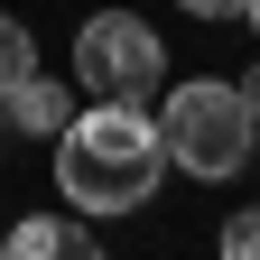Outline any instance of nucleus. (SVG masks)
I'll list each match as a JSON object with an SVG mask.
<instances>
[{"label": "nucleus", "instance_id": "7", "mask_svg": "<svg viewBox=\"0 0 260 260\" xmlns=\"http://www.w3.org/2000/svg\"><path fill=\"white\" fill-rule=\"evenodd\" d=\"M223 260H260V205L223 223Z\"/></svg>", "mask_w": 260, "mask_h": 260}, {"label": "nucleus", "instance_id": "10", "mask_svg": "<svg viewBox=\"0 0 260 260\" xmlns=\"http://www.w3.org/2000/svg\"><path fill=\"white\" fill-rule=\"evenodd\" d=\"M242 19H251V38H260V0H242Z\"/></svg>", "mask_w": 260, "mask_h": 260}, {"label": "nucleus", "instance_id": "5", "mask_svg": "<svg viewBox=\"0 0 260 260\" xmlns=\"http://www.w3.org/2000/svg\"><path fill=\"white\" fill-rule=\"evenodd\" d=\"M0 103H10V130H28V140H56V130L75 121V93H65V84H47V75H28V84H10Z\"/></svg>", "mask_w": 260, "mask_h": 260}, {"label": "nucleus", "instance_id": "9", "mask_svg": "<svg viewBox=\"0 0 260 260\" xmlns=\"http://www.w3.org/2000/svg\"><path fill=\"white\" fill-rule=\"evenodd\" d=\"M233 93H242V112H251V121H260V65H251V75H242V84H233Z\"/></svg>", "mask_w": 260, "mask_h": 260}, {"label": "nucleus", "instance_id": "8", "mask_svg": "<svg viewBox=\"0 0 260 260\" xmlns=\"http://www.w3.org/2000/svg\"><path fill=\"white\" fill-rule=\"evenodd\" d=\"M177 10H186V19H233L242 0H177Z\"/></svg>", "mask_w": 260, "mask_h": 260}, {"label": "nucleus", "instance_id": "2", "mask_svg": "<svg viewBox=\"0 0 260 260\" xmlns=\"http://www.w3.org/2000/svg\"><path fill=\"white\" fill-rule=\"evenodd\" d=\"M158 149H168V168H186V177H233L242 158H251V112H242V93L214 84V75L177 84L168 112H158Z\"/></svg>", "mask_w": 260, "mask_h": 260}, {"label": "nucleus", "instance_id": "6", "mask_svg": "<svg viewBox=\"0 0 260 260\" xmlns=\"http://www.w3.org/2000/svg\"><path fill=\"white\" fill-rule=\"evenodd\" d=\"M28 75H38V47H28V28L0 10V93H10V84H28Z\"/></svg>", "mask_w": 260, "mask_h": 260}, {"label": "nucleus", "instance_id": "4", "mask_svg": "<svg viewBox=\"0 0 260 260\" xmlns=\"http://www.w3.org/2000/svg\"><path fill=\"white\" fill-rule=\"evenodd\" d=\"M0 251H10V260H103V242H93L84 223H65V214H28V223H10Z\"/></svg>", "mask_w": 260, "mask_h": 260}, {"label": "nucleus", "instance_id": "1", "mask_svg": "<svg viewBox=\"0 0 260 260\" xmlns=\"http://www.w3.org/2000/svg\"><path fill=\"white\" fill-rule=\"evenodd\" d=\"M158 177H168V149H158V121L140 103H103V112H75L56 130V186H65V205H84V214L149 205Z\"/></svg>", "mask_w": 260, "mask_h": 260}, {"label": "nucleus", "instance_id": "3", "mask_svg": "<svg viewBox=\"0 0 260 260\" xmlns=\"http://www.w3.org/2000/svg\"><path fill=\"white\" fill-rule=\"evenodd\" d=\"M158 65H168V38H158L149 19H130V10H93V19L75 28V75L103 93V103L158 93Z\"/></svg>", "mask_w": 260, "mask_h": 260}, {"label": "nucleus", "instance_id": "11", "mask_svg": "<svg viewBox=\"0 0 260 260\" xmlns=\"http://www.w3.org/2000/svg\"><path fill=\"white\" fill-rule=\"evenodd\" d=\"M0 260H10V251H0Z\"/></svg>", "mask_w": 260, "mask_h": 260}]
</instances>
